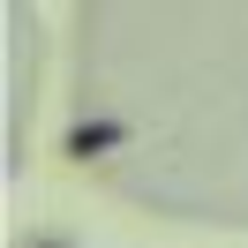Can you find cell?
Masks as SVG:
<instances>
[{
  "instance_id": "cell-1",
  "label": "cell",
  "mask_w": 248,
  "mask_h": 248,
  "mask_svg": "<svg viewBox=\"0 0 248 248\" xmlns=\"http://www.w3.org/2000/svg\"><path fill=\"white\" fill-rule=\"evenodd\" d=\"M113 143H121V128H113V121L76 128V136H68V158H98V151H113Z\"/></svg>"
}]
</instances>
